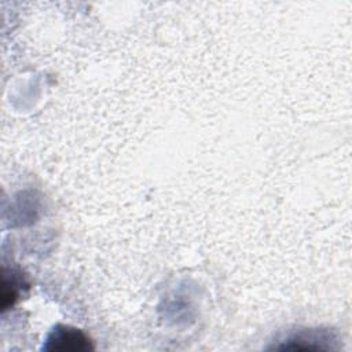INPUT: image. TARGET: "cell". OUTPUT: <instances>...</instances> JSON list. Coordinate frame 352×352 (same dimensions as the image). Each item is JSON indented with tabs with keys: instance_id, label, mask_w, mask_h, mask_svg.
<instances>
[{
	"instance_id": "obj_1",
	"label": "cell",
	"mask_w": 352,
	"mask_h": 352,
	"mask_svg": "<svg viewBox=\"0 0 352 352\" xmlns=\"http://www.w3.org/2000/svg\"><path fill=\"white\" fill-rule=\"evenodd\" d=\"M47 351H87L92 349L89 338L78 329L56 326L47 338Z\"/></svg>"
}]
</instances>
